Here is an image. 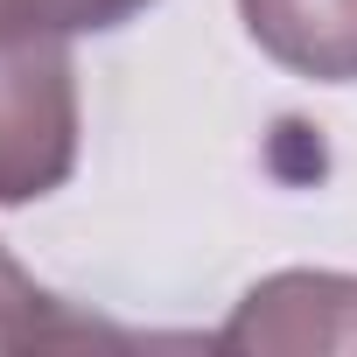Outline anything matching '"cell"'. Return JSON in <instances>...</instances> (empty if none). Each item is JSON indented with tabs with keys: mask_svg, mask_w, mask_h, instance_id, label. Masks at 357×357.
Wrapping results in <instances>:
<instances>
[{
	"mask_svg": "<svg viewBox=\"0 0 357 357\" xmlns=\"http://www.w3.org/2000/svg\"><path fill=\"white\" fill-rule=\"evenodd\" d=\"M225 350H357V280L350 273H273L218 329Z\"/></svg>",
	"mask_w": 357,
	"mask_h": 357,
	"instance_id": "2",
	"label": "cell"
},
{
	"mask_svg": "<svg viewBox=\"0 0 357 357\" xmlns=\"http://www.w3.org/2000/svg\"><path fill=\"white\" fill-rule=\"evenodd\" d=\"M238 22L280 70L357 84V0H238Z\"/></svg>",
	"mask_w": 357,
	"mask_h": 357,
	"instance_id": "3",
	"label": "cell"
},
{
	"mask_svg": "<svg viewBox=\"0 0 357 357\" xmlns=\"http://www.w3.org/2000/svg\"><path fill=\"white\" fill-rule=\"evenodd\" d=\"M77 168L70 36L0 15V204H36Z\"/></svg>",
	"mask_w": 357,
	"mask_h": 357,
	"instance_id": "1",
	"label": "cell"
},
{
	"mask_svg": "<svg viewBox=\"0 0 357 357\" xmlns=\"http://www.w3.org/2000/svg\"><path fill=\"white\" fill-rule=\"evenodd\" d=\"M63 343H119L105 322L70 315L50 287L22 273V259L0 245V357L8 350H63Z\"/></svg>",
	"mask_w": 357,
	"mask_h": 357,
	"instance_id": "4",
	"label": "cell"
},
{
	"mask_svg": "<svg viewBox=\"0 0 357 357\" xmlns=\"http://www.w3.org/2000/svg\"><path fill=\"white\" fill-rule=\"evenodd\" d=\"M147 8L154 0H0V15L50 29V36H105V29H126L133 15H147Z\"/></svg>",
	"mask_w": 357,
	"mask_h": 357,
	"instance_id": "5",
	"label": "cell"
}]
</instances>
